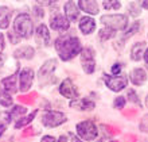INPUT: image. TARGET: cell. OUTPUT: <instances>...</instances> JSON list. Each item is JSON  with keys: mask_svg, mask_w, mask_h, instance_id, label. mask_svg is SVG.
Wrapping results in <instances>:
<instances>
[{"mask_svg": "<svg viewBox=\"0 0 148 142\" xmlns=\"http://www.w3.org/2000/svg\"><path fill=\"white\" fill-rule=\"evenodd\" d=\"M67 122V116L65 112L58 110H46L40 116V123L42 126L49 127V129H55Z\"/></svg>", "mask_w": 148, "mask_h": 142, "instance_id": "obj_6", "label": "cell"}, {"mask_svg": "<svg viewBox=\"0 0 148 142\" xmlns=\"http://www.w3.org/2000/svg\"><path fill=\"white\" fill-rule=\"evenodd\" d=\"M143 60L145 61V64L148 65V47L145 49V51H144V55H143Z\"/></svg>", "mask_w": 148, "mask_h": 142, "instance_id": "obj_44", "label": "cell"}, {"mask_svg": "<svg viewBox=\"0 0 148 142\" xmlns=\"http://www.w3.org/2000/svg\"><path fill=\"white\" fill-rule=\"evenodd\" d=\"M18 1H23V0H18Z\"/></svg>", "mask_w": 148, "mask_h": 142, "instance_id": "obj_47", "label": "cell"}, {"mask_svg": "<svg viewBox=\"0 0 148 142\" xmlns=\"http://www.w3.org/2000/svg\"><path fill=\"white\" fill-rule=\"evenodd\" d=\"M100 23H102L104 27H108L117 33L128 27L129 16L127 14H105L101 15Z\"/></svg>", "mask_w": 148, "mask_h": 142, "instance_id": "obj_5", "label": "cell"}, {"mask_svg": "<svg viewBox=\"0 0 148 142\" xmlns=\"http://www.w3.org/2000/svg\"><path fill=\"white\" fill-rule=\"evenodd\" d=\"M97 37L100 41L106 42V41H110L116 37V31H114V30H110V28H108V27H102L98 30Z\"/></svg>", "mask_w": 148, "mask_h": 142, "instance_id": "obj_24", "label": "cell"}, {"mask_svg": "<svg viewBox=\"0 0 148 142\" xmlns=\"http://www.w3.org/2000/svg\"><path fill=\"white\" fill-rule=\"evenodd\" d=\"M58 92L61 96H63L65 99H69V100L79 98V91H78L77 85L73 83V80L70 77H66V79H63L61 81Z\"/></svg>", "mask_w": 148, "mask_h": 142, "instance_id": "obj_11", "label": "cell"}, {"mask_svg": "<svg viewBox=\"0 0 148 142\" xmlns=\"http://www.w3.org/2000/svg\"><path fill=\"white\" fill-rule=\"evenodd\" d=\"M67 137H69V142H84L82 139H79L77 135H74V134H69Z\"/></svg>", "mask_w": 148, "mask_h": 142, "instance_id": "obj_38", "label": "cell"}, {"mask_svg": "<svg viewBox=\"0 0 148 142\" xmlns=\"http://www.w3.org/2000/svg\"><path fill=\"white\" fill-rule=\"evenodd\" d=\"M127 99H128V102L133 103V104H139V106H141L139 95H137V92H136L135 88H129L128 91H127Z\"/></svg>", "mask_w": 148, "mask_h": 142, "instance_id": "obj_29", "label": "cell"}, {"mask_svg": "<svg viewBox=\"0 0 148 142\" xmlns=\"http://www.w3.org/2000/svg\"><path fill=\"white\" fill-rule=\"evenodd\" d=\"M97 28V22L93 16L84 15L82 18H79L78 20V30L84 34V35H90L93 34Z\"/></svg>", "mask_w": 148, "mask_h": 142, "instance_id": "obj_13", "label": "cell"}, {"mask_svg": "<svg viewBox=\"0 0 148 142\" xmlns=\"http://www.w3.org/2000/svg\"><path fill=\"white\" fill-rule=\"evenodd\" d=\"M5 61H7V55L4 54L3 51H0V69H1V68L4 66Z\"/></svg>", "mask_w": 148, "mask_h": 142, "instance_id": "obj_37", "label": "cell"}, {"mask_svg": "<svg viewBox=\"0 0 148 142\" xmlns=\"http://www.w3.org/2000/svg\"><path fill=\"white\" fill-rule=\"evenodd\" d=\"M35 98H36L35 92H32V94H30V95L23 94L22 96H19V102L23 103V104H28V103H34V99Z\"/></svg>", "mask_w": 148, "mask_h": 142, "instance_id": "obj_33", "label": "cell"}, {"mask_svg": "<svg viewBox=\"0 0 148 142\" xmlns=\"http://www.w3.org/2000/svg\"><path fill=\"white\" fill-rule=\"evenodd\" d=\"M121 71H123V64L114 62L110 68V75H121Z\"/></svg>", "mask_w": 148, "mask_h": 142, "instance_id": "obj_35", "label": "cell"}, {"mask_svg": "<svg viewBox=\"0 0 148 142\" xmlns=\"http://www.w3.org/2000/svg\"><path fill=\"white\" fill-rule=\"evenodd\" d=\"M69 106L77 111H93L96 108V102L90 98H77L70 100Z\"/></svg>", "mask_w": 148, "mask_h": 142, "instance_id": "obj_15", "label": "cell"}, {"mask_svg": "<svg viewBox=\"0 0 148 142\" xmlns=\"http://www.w3.org/2000/svg\"><path fill=\"white\" fill-rule=\"evenodd\" d=\"M121 1L120 0H102V8L106 12L109 11H119L121 8Z\"/></svg>", "mask_w": 148, "mask_h": 142, "instance_id": "obj_27", "label": "cell"}, {"mask_svg": "<svg viewBox=\"0 0 148 142\" xmlns=\"http://www.w3.org/2000/svg\"><path fill=\"white\" fill-rule=\"evenodd\" d=\"M12 11L7 6H0V30H7L11 24Z\"/></svg>", "mask_w": 148, "mask_h": 142, "instance_id": "obj_21", "label": "cell"}, {"mask_svg": "<svg viewBox=\"0 0 148 142\" xmlns=\"http://www.w3.org/2000/svg\"><path fill=\"white\" fill-rule=\"evenodd\" d=\"M0 106L4 108H10L14 106V99H12L11 94H8L4 89H0Z\"/></svg>", "mask_w": 148, "mask_h": 142, "instance_id": "obj_26", "label": "cell"}, {"mask_svg": "<svg viewBox=\"0 0 148 142\" xmlns=\"http://www.w3.org/2000/svg\"><path fill=\"white\" fill-rule=\"evenodd\" d=\"M58 142H69V137L67 135H61L58 138Z\"/></svg>", "mask_w": 148, "mask_h": 142, "instance_id": "obj_41", "label": "cell"}, {"mask_svg": "<svg viewBox=\"0 0 148 142\" xmlns=\"http://www.w3.org/2000/svg\"><path fill=\"white\" fill-rule=\"evenodd\" d=\"M139 30H140V22H139V20H135V22H132L128 27L125 28L124 37H123V38H124L125 41L129 39L131 37H133L135 34H137V33H139Z\"/></svg>", "mask_w": 148, "mask_h": 142, "instance_id": "obj_25", "label": "cell"}, {"mask_svg": "<svg viewBox=\"0 0 148 142\" xmlns=\"http://www.w3.org/2000/svg\"><path fill=\"white\" fill-rule=\"evenodd\" d=\"M34 80H35V72L32 68L26 66L18 71V84H19V91L22 94H27L31 89Z\"/></svg>", "mask_w": 148, "mask_h": 142, "instance_id": "obj_9", "label": "cell"}, {"mask_svg": "<svg viewBox=\"0 0 148 142\" xmlns=\"http://www.w3.org/2000/svg\"><path fill=\"white\" fill-rule=\"evenodd\" d=\"M147 49L144 41H139V42H135V44L131 46V50H129V58L132 60L133 62H139L143 60V55H144V51Z\"/></svg>", "mask_w": 148, "mask_h": 142, "instance_id": "obj_20", "label": "cell"}, {"mask_svg": "<svg viewBox=\"0 0 148 142\" xmlns=\"http://www.w3.org/2000/svg\"><path fill=\"white\" fill-rule=\"evenodd\" d=\"M49 28L53 31H57L59 34H65L66 31L70 30V22L66 19V16L61 12H54L51 14L49 19Z\"/></svg>", "mask_w": 148, "mask_h": 142, "instance_id": "obj_10", "label": "cell"}, {"mask_svg": "<svg viewBox=\"0 0 148 142\" xmlns=\"http://www.w3.org/2000/svg\"><path fill=\"white\" fill-rule=\"evenodd\" d=\"M129 81L135 85V87H141V85H144L145 81L148 80V75L147 72H145L144 68H135L132 71L129 72Z\"/></svg>", "mask_w": 148, "mask_h": 142, "instance_id": "obj_17", "label": "cell"}, {"mask_svg": "<svg viewBox=\"0 0 148 142\" xmlns=\"http://www.w3.org/2000/svg\"><path fill=\"white\" fill-rule=\"evenodd\" d=\"M57 66H58V60L57 58H49L40 65L38 73H36V77L39 80V87L45 88L47 85H51V84L55 83V79H53V77H55L54 72Z\"/></svg>", "mask_w": 148, "mask_h": 142, "instance_id": "obj_3", "label": "cell"}, {"mask_svg": "<svg viewBox=\"0 0 148 142\" xmlns=\"http://www.w3.org/2000/svg\"><path fill=\"white\" fill-rule=\"evenodd\" d=\"M98 142H102V141H98Z\"/></svg>", "mask_w": 148, "mask_h": 142, "instance_id": "obj_48", "label": "cell"}, {"mask_svg": "<svg viewBox=\"0 0 148 142\" xmlns=\"http://www.w3.org/2000/svg\"><path fill=\"white\" fill-rule=\"evenodd\" d=\"M145 106L148 107V94H147V98H145Z\"/></svg>", "mask_w": 148, "mask_h": 142, "instance_id": "obj_45", "label": "cell"}, {"mask_svg": "<svg viewBox=\"0 0 148 142\" xmlns=\"http://www.w3.org/2000/svg\"><path fill=\"white\" fill-rule=\"evenodd\" d=\"M31 14L35 16L36 19H43V18H45V10H43V7L42 6H39V4H36V6L32 7Z\"/></svg>", "mask_w": 148, "mask_h": 142, "instance_id": "obj_32", "label": "cell"}, {"mask_svg": "<svg viewBox=\"0 0 148 142\" xmlns=\"http://www.w3.org/2000/svg\"><path fill=\"white\" fill-rule=\"evenodd\" d=\"M30 134H32V127H27L22 135H23V137H27V135H30Z\"/></svg>", "mask_w": 148, "mask_h": 142, "instance_id": "obj_40", "label": "cell"}, {"mask_svg": "<svg viewBox=\"0 0 148 142\" xmlns=\"http://www.w3.org/2000/svg\"><path fill=\"white\" fill-rule=\"evenodd\" d=\"M127 106V98L125 96H116L113 99V108L114 110H124Z\"/></svg>", "mask_w": 148, "mask_h": 142, "instance_id": "obj_30", "label": "cell"}, {"mask_svg": "<svg viewBox=\"0 0 148 142\" xmlns=\"http://www.w3.org/2000/svg\"><path fill=\"white\" fill-rule=\"evenodd\" d=\"M34 38L39 46H49L51 44V34L49 26L46 23L38 24V27L35 28V33H34Z\"/></svg>", "mask_w": 148, "mask_h": 142, "instance_id": "obj_12", "label": "cell"}, {"mask_svg": "<svg viewBox=\"0 0 148 142\" xmlns=\"http://www.w3.org/2000/svg\"><path fill=\"white\" fill-rule=\"evenodd\" d=\"M12 31L19 37L20 39H30L34 33V20H32L31 15L28 12H20L16 15L12 23Z\"/></svg>", "mask_w": 148, "mask_h": 142, "instance_id": "obj_2", "label": "cell"}, {"mask_svg": "<svg viewBox=\"0 0 148 142\" xmlns=\"http://www.w3.org/2000/svg\"><path fill=\"white\" fill-rule=\"evenodd\" d=\"M63 15L66 16V19L69 20L70 23H74V22L79 20L81 11H79L77 3L73 1V0H66L65 4H63Z\"/></svg>", "mask_w": 148, "mask_h": 142, "instance_id": "obj_14", "label": "cell"}, {"mask_svg": "<svg viewBox=\"0 0 148 142\" xmlns=\"http://www.w3.org/2000/svg\"><path fill=\"white\" fill-rule=\"evenodd\" d=\"M7 130V123L4 122H0V137L4 134V131Z\"/></svg>", "mask_w": 148, "mask_h": 142, "instance_id": "obj_39", "label": "cell"}, {"mask_svg": "<svg viewBox=\"0 0 148 142\" xmlns=\"http://www.w3.org/2000/svg\"><path fill=\"white\" fill-rule=\"evenodd\" d=\"M27 114V108L24 104H15V106L11 107V110L7 111V116H8V121L12 122V121H18L19 118L24 116Z\"/></svg>", "mask_w": 148, "mask_h": 142, "instance_id": "obj_22", "label": "cell"}, {"mask_svg": "<svg viewBox=\"0 0 148 142\" xmlns=\"http://www.w3.org/2000/svg\"><path fill=\"white\" fill-rule=\"evenodd\" d=\"M77 6L79 11L85 12L89 16H96L100 14V6L96 0H78Z\"/></svg>", "mask_w": 148, "mask_h": 142, "instance_id": "obj_16", "label": "cell"}, {"mask_svg": "<svg viewBox=\"0 0 148 142\" xmlns=\"http://www.w3.org/2000/svg\"><path fill=\"white\" fill-rule=\"evenodd\" d=\"M110 142H119V141H110Z\"/></svg>", "mask_w": 148, "mask_h": 142, "instance_id": "obj_46", "label": "cell"}, {"mask_svg": "<svg viewBox=\"0 0 148 142\" xmlns=\"http://www.w3.org/2000/svg\"><path fill=\"white\" fill-rule=\"evenodd\" d=\"M7 38H8V41H10V44H11V45H19L20 41H22L19 37L16 35L15 33L12 31V30L10 33H7Z\"/></svg>", "mask_w": 148, "mask_h": 142, "instance_id": "obj_34", "label": "cell"}, {"mask_svg": "<svg viewBox=\"0 0 148 142\" xmlns=\"http://www.w3.org/2000/svg\"><path fill=\"white\" fill-rule=\"evenodd\" d=\"M12 55L16 60H32L35 55V49L31 45H22L14 50Z\"/></svg>", "mask_w": 148, "mask_h": 142, "instance_id": "obj_18", "label": "cell"}, {"mask_svg": "<svg viewBox=\"0 0 148 142\" xmlns=\"http://www.w3.org/2000/svg\"><path fill=\"white\" fill-rule=\"evenodd\" d=\"M140 6H141V8H143V10H148V0H143Z\"/></svg>", "mask_w": 148, "mask_h": 142, "instance_id": "obj_42", "label": "cell"}, {"mask_svg": "<svg viewBox=\"0 0 148 142\" xmlns=\"http://www.w3.org/2000/svg\"><path fill=\"white\" fill-rule=\"evenodd\" d=\"M1 87L4 91H7L8 94H16L19 91V84H18V72H15L14 75H10L7 77H4L1 80Z\"/></svg>", "mask_w": 148, "mask_h": 142, "instance_id": "obj_19", "label": "cell"}, {"mask_svg": "<svg viewBox=\"0 0 148 142\" xmlns=\"http://www.w3.org/2000/svg\"><path fill=\"white\" fill-rule=\"evenodd\" d=\"M141 6L139 3H136V1H131V3L128 4V7H127V15L129 16H133V18H137V16L141 14Z\"/></svg>", "mask_w": 148, "mask_h": 142, "instance_id": "obj_28", "label": "cell"}, {"mask_svg": "<svg viewBox=\"0 0 148 142\" xmlns=\"http://www.w3.org/2000/svg\"><path fill=\"white\" fill-rule=\"evenodd\" d=\"M79 61H81L82 71L86 75H93L97 68V61H96V50L92 46H85L79 53Z\"/></svg>", "mask_w": 148, "mask_h": 142, "instance_id": "obj_7", "label": "cell"}, {"mask_svg": "<svg viewBox=\"0 0 148 142\" xmlns=\"http://www.w3.org/2000/svg\"><path fill=\"white\" fill-rule=\"evenodd\" d=\"M128 83L127 75H104V84L112 92H121L128 87Z\"/></svg>", "mask_w": 148, "mask_h": 142, "instance_id": "obj_8", "label": "cell"}, {"mask_svg": "<svg viewBox=\"0 0 148 142\" xmlns=\"http://www.w3.org/2000/svg\"><path fill=\"white\" fill-rule=\"evenodd\" d=\"M75 135L84 142H93L98 138L100 129L96 125V122L86 119V121H81L75 125Z\"/></svg>", "mask_w": 148, "mask_h": 142, "instance_id": "obj_4", "label": "cell"}, {"mask_svg": "<svg viewBox=\"0 0 148 142\" xmlns=\"http://www.w3.org/2000/svg\"><path fill=\"white\" fill-rule=\"evenodd\" d=\"M40 142H58V138L54 137V135L46 134V135H43L42 138H40Z\"/></svg>", "mask_w": 148, "mask_h": 142, "instance_id": "obj_36", "label": "cell"}, {"mask_svg": "<svg viewBox=\"0 0 148 142\" xmlns=\"http://www.w3.org/2000/svg\"><path fill=\"white\" fill-rule=\"evenodd\" d=\"M54 49L58 54L59 60L63 62H69L74 60L82 51L81 39L74 34H61L54 41Z\"/></svg>", "mask_w": 148, "mask_h": 142, "instance_id": "obj_1", "label": "cell"}, {"mask_svg": "<svg viewBox=\"0 0 148 142\" xmlns=\"http://www.w3.org/2000/svg\"><path fill=\"white\" fill-rule=\"evenodd\" d=\"M0 49H1V50L4 49V37L1 33H0Z\"/></svg>", "mask_w": 148, "mask_h": 142, "instance_id": "obj_43", "label": "cell"}, {"mask_svg": "<svg viewBox=\"0 0 148 142\" xmlns=\"http://www.w3.org/2000/svg\"><path fill=\"white\" fill-rule=\"evenodd\" d=\"M139 130L144 134H148V112L141 116L140 122H139Z\"/></svg>", "mask_w": 148, "mask_h": 142, "instance_id": "obj_31", "label": "cell"}, {"mask_svg": "<svg viewBox=\"0 0 148 142\" xmlns=\"http://www.w3.org/2000/svg\"><path fill=\"white\" fill-rule=\"evenodd\" d=\"M38 114H39V110H32L31 112H28V114H26L24 116L19 118L18 121H15L14 127H15V129H23V127L28 126V125H31L32 121L36 118V115H38Z\"/></svg>", "mask_w": 148, "mask_h": 142, "instance_id": "obj_23", "label": "cell"}]
</instances>
